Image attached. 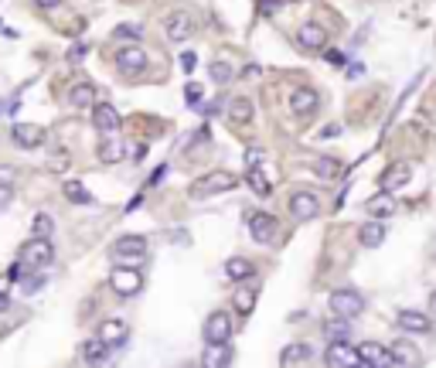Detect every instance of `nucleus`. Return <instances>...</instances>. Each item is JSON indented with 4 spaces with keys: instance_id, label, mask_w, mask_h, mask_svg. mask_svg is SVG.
Returning a JSON list of instances; mask_svg holds the SVG:
<instances>
[{
    "instance_id": "obj_1",
    "label": "nucleus",
    "mask_w": 436,
    "mask_h": 368,
    "mask_svg": "<svg viewBox=\"0 0 436 368\" xmlns=\"http://www.w3.org/2000/svg\"><path fill=\"white\" fill-rule=\"evenodd\" d=\"M239 184V178L232 174V171H208L205 178H198V181L188 187V198L191 201H205V198H215V194H225Z\"/></svg>"
},
{
    "instance_id": "obj_2",
    "label": "nucleus",
    "mask_w": 436,
    "mask_h": 368,
    "mask_svg": "<svg viewBox=\"0 0 436 368\" xmlns=\"http://www.w3.org/2000/svg\"><path fill=\"white\" fill-rule=\"evenodd\" d=\"M109 260L116 266H140L147 260V239L143 236H120L109 246Z\"/></svg>"
},
{
    "instance_id": "obj_3",
    "label": "nucleus",
    "mask_w": 436,
    "mask_h": 368,
    "mask_svg": "<svg viewBox=\"0 0 436 368\" xmlns=\"http://www.w3.org/2000/svg\"><path fill=\"white\" fill-rule=\"evenodd\" d=\"M164 34H167V41L184 45L188 38L198 34V17H195L191 10H171V14L164 17Z\"/></svg>"
},
{
    "instance_id": "obj_4",
    "label": "nucleus",
    "mask_w": 436,
    "mask_h": 368,
    "mask_svg": "<svg viewBox=\"0 0 436 368\" xmlns=\"http://www.w3.org/2000/svg\"><path fill=\"white\" fill-rule=\"evenodd\" d=\"M116 69L127 79H143V72H147V52L136 41H123L120 52H116Z\"/></svg>"
},
{
    "instance_id": "obj_5",
    "label": "nucleus",
    "mask_w": 436,
    "mask_h": 368,
    "mask_svg": "<svg viewBox=\"0 0 436 368\" xmlns=\"http://www.w3.org/2000/svg\"><path fill=\"white\" fill-rule=\"evenodd\" d=\"M328 307H331V314L358 317V314H365V297H361L355 287H337V290H331V297H328Z\"/></svg>"
},
{
    "instance_id": "obj_6",
    "label": "nucleus",
    "mask_w": 436,
    "mask_h": 368,
    "mask_svg": "<svg viewBox=\"0 0 436 368\" xmlns=\"http://www.w3.org/2000/svg\"><path fill=\"white\" fill-rule=\"evenodd\" d=\"M109 290L116 293V297H136L140 290H143V273L136 269V266H116L113 273H109Z\"/></svg>"
},
{
    "instance_id": "obj_7",
    "label": "nucleus",
    "mask_w": 436,
    "mask_h": 368,
    "mask_svg": "<svg viewBox=\"0 0 436 368\" xmlns=\"http://www.w3.org/2000/svg\"><path fill=\"white\" fill-rule=\"evenodd\" d=\"M17 256H21L31 269H48V266L55 263V246H52V239L31 236L24 246H21V253H17Z\"/></svg>"
},
{
    "instance_id": "obj_8",
    "label": "nucleus",
    "mask_w": 436,
    "mask_h": 368,
    "mask_svg": "<svg viewBox=\"0 0 436 368\" xmlns=\"http://www.w3.org/2000/svg\"><path fill=\"white\" fill-rule=\"evenodd\" d=\"M290 113L297 116V120H310V116H317V109H321V92L317 89H310V85H297V89H290Z\"/></svg>"
},
{
    "instance_id": "obj_9",
    "label": "nucleus",
    "mask_w": 436,
    "mask_h": 368,
    "mask_svg": "<svg viewBox=\"0 0 436 368\" xmlns=\"http://www.w3.org/2000/svg\"><path fill=\"white\" fill-rule=\"evenodd\" d=\"M328 27L317 24V21H304V24L297 27V48L304 55H321L328 48Z\"/></svg>"
},
{
    "instance_id": "obj_10",
    "label": "nucleus",
    "mask_w": 436,
    "mask_h": 368,
    "mask_svg": "<svg viewBox=\"0 0 436 368\" xmlns=\"http://www.w3.org/2000/svg\"><path fill=\"white\" fill-rule=\"evenodd\" d=\"M232 314L229 311H211L205 317V344H222L232 341Z\"/></svg>"
},
{
    "instance_id": "obj_11",
    "label": "nucleus",
    "mask_w": 436,
    "mask_h": 368,
    "mask_svg": "<svg viewBox=\"0 0 436 368\" xmlns=\"http://www.w3.org/2000/svg\"><path fill=\"white\" fill-rule=\"evenodd\" d=\"M10 140H14L21 150H38V147H45L48 130L38 127V123H14V127H10Z\"/></svg>"
},
{
    "instance_id": "obj_12",
    "label": "nucleus",
    "mask_w": 436,
    "mask_h": 368,
    "mask_svg": "<svg viewBox=\"0 0 436 368\" xmlns=\"http://www.w3.org/2000/svg\"><path fill=\"white\" fill-rule=\"evenodd\" d=\"M246 225H249V236L256 239V242H262V246H269L276 239V218L269 211H249Z\"/></svg>"
},
{
    "instance_id": "obj_13",
    "label": "nucleus",
    "mask_w": 436,
    "mask_h": 368,
    "mask_svg": "<svg viewBox=\"0 0 436 368\" xmlns=\"http://www.w3.org/2000/svg\"><path fill=\"white\" fill-rule=\"evenodd\" d=\"M92 127H96V133H103V136H116V130L123 127V116L116 113V106L96 103L92 106Z\"/></svg>"
},
{
    "instance_id": "obj_14",
    "label": "nucleus",
    "mask_w": 436,
    "mask_h": 368,
    "mask_svg": "<svg viewBox=\"0 0 436 368\" xmlns=\"http://www.w3.org/2000/svg\"><path fill=\"white\" fill-rule=\"evenodd\" d=\"M395 324L406 331V334H433V317L430 314H423V311H395Z\"/></svg>"
},
{
    "instance_id": "obj_15",
    "label": "nucleus",
    "mask_w": 436,
    "mask_h": 368,
    "mask_svg": "<svg viewBox=\"0 0 436 368\" xmlns=\"http://www.w3.org/2000/svg\"><path fill=\"white\" fill-rule=\"evenodd\" d=\"M290 215L300 218V222H310L321 215V198L314 191H293L290 194Z\"/></svg>"
},
{
    "instance_id": "obj_16",
    "label": "nucleus",
    "mask_w": 436,
    "mask_h": 368,
    "mask_svg": "<svg viewBox=\"0 0 436 368\" xmlns=\"http://www.w3.org/2000/svg\"><path fill=\"white\" fill-rule=\"evenodd\" d=\"M321 362L331 365V368L358 365V348H351L348 341H328V351L321 355Z\"/></svg>"
},
{
    "instance_id": "obj_17",
    "label": "nucleus",
    "mask_w": 436,
    "mask_h": 368,
    "mask_svg": "<svg viewBox=\"0 0 436 368\" xmlns=\"http://www.w3.org/2000/svg\"><path fill=\"white\" fill-rule=\"evenodd\" d=\"M358 365H372V368H392L395 365V358H392V351L379 341H361L358 344Z\"/></svg>"
},
{
    "instance_id": "obj_18",
    "label": "nucleus",
    "mask_w": 436,
    "mask_h": 368,
    "mask_svg": "<svg viewBox=\"0 0 436 368\" xmlns=\"http://www.w3.org/2000/svg\"><path fill=\"white\" fill-rule=\"evenodd\" d=\"M99 338L116 351V348H123V344L129 341V324L123 320V317H109V320L99 324Z\"/></svg>"
},
{
    "instance_id": "obj_19",
    "label": "nucleus",
    "mask_w": 436,
    "mask_h": 368,
    "mask_svg": "<svg viewBox=\"0 0 436 368\" xmlns=\"http://www.w3.org/2000/svg\"><path fill=\"white\" fill-rule=\"evenodd\" d=\"M109 351H113V348L96 334V338H89V341L78 344V362H82V365H103L106 358H109Z\"/></svg>"
},
{
    "instance_id": "obj_20",
    "label": "nucleus",
    "mask_w": 436,
    "mask_h": 368,
    "mask_svg": "<svg viewBox=\"0 0 436 368\" xmlns=\"http://www.w3.org/2000/svg\"><path fill=\"white\" fill-rule=\"evenodd\" d=\"M253 116H256V106L246 96H235L232 103H225V120L232 127H246V123H253Z\"/></svg>"
},
{
    "instance_id": "obj_21",
    "label": "nucleus",
    "mask_w": 436,
    "mask_h": 368,
    "mask_svg": "<svg viewBox=\"0 0 436 368\" xmlns=\"http://www.w3.org/2000/svg\"><path fill=\"white\" fill-rule=\"evenodd\" d=\"M225 276H229L232 283H253L256 263H253L249 256H232L229 263H225Z\"/></svg>"
},
{
    "instance_id": "obj_22",
    "label": "nucleus",
    "mask_w": 436,
    "mask_h": 368,
    "mask_svg": "<svg viewBox=\"0 0 436 368\" xmlns=\"http://www.w3.org/2000/svg\"><path fill=\"white\" fill-rule=\"evenodd\" d=\"M409 181H412V167H409V164H392V167L382 174V191L395 194L399 187H406Z\"/></svg>"
},
{
    "instance_id": "obj_23",
    "label": "nucleus",
    "mask_w": 436,
    "mask_h": 368,
    "mask_svg": "<svg viewBox=\"0 0 436 368\" xmlns=\"http://www.w3.org/2000/svg\"><path fill=\"white\" fill-rule=\"evenodd\" d=\"M385 236H388V232H385V218H372V222H365L358 229V242L365 249H379L385 242Z\"/></svg>"
},
{
    "instance_id": "obj_24",
    "label": "nucleus",
    "mask_w": 436,
    "mask_h": 368,
    "mask_svg": "<svg viewBox=\"0 0 436 368\" xmlns=\"http://www.w3.org/2000/svg\"><path fill=\"white\" fill-rule=\"evenodd\" d=\"M256 300H259V290L249 287V283H239L235 290V297H232V307H235V314L239 317H249L256 311Z\"/></svg>"
},
{
    "instance_id": "obj_25",
    "label": "nucleus",
    "mask_w": 436,
    "mask_h": 368,
    "mask_svg": "<svg viewBox=\"0 0 436 368\" xmlns=\"http://www.w3.org/2000/svg\"><path fill=\"white\" fill-rule=\"evenodd\" d=\"M96 103H99V99H96V85H92V82H76V85L69 89V106H76V109H92Z\"/></svg>"
},
{
    "instance_id": "obj_26",
    "label": "nucleus",
    "mask_w": 436,
    "mask_h": 368,
    "mask_svg": "<svg viewBox=\"0 0 436 368\" xmlns=\"http://www.w3.org/2000/svg\"><path fill=\"white\" fill-rule=\"evenodd\" d=\"M310 362H314V348L304 341L286 344L280 351V365H310Z\"/></svg>"
},
{
    "instance_id": "obj_27",
    "label": "nucleus",
    "mask_w": 436,
    "mask_h": 368,
    "mask_svg": "<svg viewBox=\"0 0 436 368\" xmlns=\"http://www.w3.org/2000/svg\"><path fill=\"white\" fill-rule=\"evenodd\" d=\"M388 351H392L395 365H419V362H423V355L416 351V344L406 341V338H395V341L388 344Z\"/></svg>"
},
{
    "instance_id": "obj_28",
    "label": "nucleus",
    "mask_w": 436,
    "mask_h": 368,
    "mask_svg": "<svg viewBox=\"0 0 436 368\" xmlns=\"http://www.w3.org/2000/svg\"><path fill=\"white\" fill-rule=\"evenodd\" d=\"M351 317H341V314H334L331 320H324L321 324V331H324V338L328 341H348L351 338V324H348Z\"/></svg>"
},
{
    "instance_id": "obj_29",
    "label": "nucleus",
    "mask_w": 436,
    "mask_h": 368,
    "mask_svg": "<svg viewBox=\"0 0 436 368\" xmlns=\"http://www.w3.org/2000/svg\"><path fill=\"white\" fill-rule=\"evenodd\" d=\"M235 362V351L229 348V341H222V344H208V351H205V365L208 368H225Z\"/></svg>"
},
{
    "instance_id": "obj_30",
    "label": "nucleus",
    "mask_w": 436,
    "mask_h": 368,
    "mask_svg": "<svg viewBox=\"0 0 436 368\" xmlns=\"http://www.w3.org/2000/svg\"><path fill=\"white\" fill-rule=\"evenodd\" d=\"M365 211H368L372 218H388V215H395V201H392V194H388V191H379L375 198H368Z\"/></svg>"
},
{
    "instance_id": "obj_31",
    "label": "nucleus",
    "mask_w": 436,
    "mask_h": 368,
    "mask_svg": "<svg viewBox=\"0 0 436 368\" xmlns=\"http://www.w3.org/2000/svg\"><path fill=\"white\" fill-rule=\"evenodd\" d=\"M314 174L317 178H324V181H331V178H341V171H344V164L337 157H331V154H324V157H314Z\"/></svg>"
},
{
    "instance_id": "obj_32",
    "label": "nucleus",
    "mask_w": 436,
    "mask_h": 368,
    "mask_svg": "<svg viewBox=\"0 0 436 368\" xmlns=\"http://www.w3.org/2000/svg\"><path fill=\"white\" fill-rule=\"evenodd\" d=\"M62 194H65L72 205H92V201H96L92 191H85V184L82 181H65L62 184Z\"/></svg>"
},
{
    "instance_id": "obj_33",
    "label": "nucleus",
    "mask_w": 436,
    "mask_h": 368,
    "mask_svg": "<svg viewBox=\"0 0 436 368\" xmlns=\"http://www.w3.org/2000/svg\"><path fill=\"white\" fill-rule=\"evenodd\" d=\"M246 184L256 191L259 198H269V194H273V184H269V178H266L259 167H246Z\"/></svg>"
},
{
    "instance_id": "obj_34",
    "label": "nucleus",
    "mask_w": 436,
    "mask_h": 368,
    "mask_svg": "<svg viewBox=\"0 0 436 368\" xmlns=\"http://www.w3.org/2000/svg\"><path fill=\"white\" fill-rule=\"evenodd\" d=\"M208 79L215 82V85H225V82H232V79H235V69H232V62L215 58V62L208 65Z\"/></svg>"
},
{
    "instance_id": "obj_35",
    "label": "nucleus",
    "mask_w": 436,
    "mask_h": 368,
    "mask_svg": "<svg viewBox=\"0 0 436 368\" xmlns=\"http://www.w3.org/2000/svg\"><path fill=\"white\" fill-rule=\"evenodd\" d=\"M52 232H55L52 215H48V211H38V215L31 218V236H38V239H52Z\"/></svg>"
},
{
    "instance_id": "obj_36",
    "label": "nucleus",
    "mask_w": 436,
    "mask_h": 368,
    "mask_svg": "<svg viewBox=\"0 0 436 368\" xmlns=\"http://www.w3.org/2000/svg\"><path fill=\"white\" fill-rule=\"evenodd\" d=\"M140 38H143V24L127 21V24L113 27V41H140Z\"/></svg>"
},
{
    "instance_id": "obj_37",
    "label": "nucleus",
    "mask_w": 436,
    "mask_h": 368,
    "mask_svg": "<svg viewBox=\"0 0 436 368\" xmlns=\"http://www.w3.org/2000/svg\"><path fill=\"white\" fill-rule=\"evenodd\" d=\"M123 154H127V150H123L120 143H113V136H106L103 143H99V157H103L106 164H116V160H123Z\"/></svg>"
},
{
    "instance_id": "obj_38",
    "label": "nucleus",
    "mask_w": 436,
    "mask_h": 368,
    "mask_svg": "<svg viewBox=\"0 0 436 368\" xmlns=\"http://www.w3.org/2000/svg\"><path fill=\"white\" fill-rule=\"evenodd\" d=\"M27 269H31V266H27L24 260L17 256V263H10V269H7V280H10V283H24Z\"/></svg>"
},
{
    "instance_id": "obj_39",
    "label": "nucleus",
    "mask_w": 436,
    "mask_h": 368,
    "mask_svg": "<svg viewBox=\"0 0 436 368\" xmlns=\"http://www.w3.org/2000/svg\"><path fill=\"white\" fill-rule=\"evenodd\" d=\"M262 160H266L262 147H246V167H262Z\"/></svg>"
},
{
    "instance_id": "obj_40",
    "label": "nucleus",
    "mask_w": 436,
    "mask_h": 368,
    "mask_svg": "<svg viewBox=\"0 0 436 368\" xmlns=\"http://www.w3.org/2000/svg\"><path fill=\"white\" fill-rule=\"evenodd\" d=\"M324 58L331 62L334 69H344V65H348V55L341 52V48H324Z\"/></svg>"
},
{
    "instance_id": "obj_41",
    "label": "nucleus",
    "mask_w": 436,
    "mask_h": 368,
    "mask_svg": "<svg viewBox=\"0 0 436 368\" xmlns=\"http://www.w3.org/2000/svg\"><path fill=\"white\" fill-rule=\"evenodd\" d=\"M85 55H89V45H85V41H78V45H72V48H69V55H65V58L76 65V62H82Z\"/></svg>"
},
{
    "instance_id": "obj_42",
    "label": "nucleus",
    "mask_w": 436,
    "mask_h": 368,
    "mask_svg": "<svg viewBox=\"0 0 436 368\" xmlns=\"http://www.w3.org/2000/svg\"><path fill=\"white\" fill-rule=\"evenodd\" d=\"M14 201V184H0V211Z\"/></svg>"
},
{
    "instance_id": "obj_43",
    "label": "nucleus",
    "mask_w": 436,
    "mask_h": 368,
    "mask_svg": "<svg viewBox=\"0 0 436 368\" xmlns=\"http://www.w3.org/2000/svg\"><path fill=\"white\" fill-rule=\"evenodd\" d=\"M184 96H188V103L195 106V109H198V106H202V89H198V85H195V82H191V85H188V89H184Z\"/></svg>"
},
{
    "instance_id": "obj_44",
    "label": "nucleus",
    "mask_w": 436,
    "mask_h": 368,
    "mask_svg": "<svg viewBox=\"0 0 436 368\" xmlns=\"http://www.w3.org/2000/svg\"><path fill=\"white\" fill-rule=\"evenodd\" d=\"M341 133H344V130H341L337 123H331V127H324V130L317 133V136H321V140H334V136H341Z\"/></svg>"
},
{
    "instance_id": "obj_45",
    "label": "nucleus",
    "mask_w": 436,
    "mask_h": 368,
    "mask_svg": "<svg viewBox=\"0 0 436 368\" xmlns=\"http://www.w3.org/2000/svg\"><path fill=\"white\" fill-rule=\"evenodd\" d=\"M283 0H259V14H273Z\"/></svg>"
},
{
    "instance_id": "obj_46",
    "label": "nucleus",
    "mask_w": 436,
    "mask_h": 368,
    "mask_svg": "<svg viewBox=\"0 0 436 368\" xmlns=\"http://www.w3.org/2000/svg\"><path fill=\"white\" fill-rule=\"evenodd\" d=\"M181 65H184V72H195V65H198V58H195V55H191V52H184V55H181Z\"/></svg>"
},
{
    "instance_id": "obj_47",
    "label": "nucleus",
    "mask_w": 436,
    "mask_h": 368,
    "mask_svg": "<svg viewBox=\"0 0 436 368\" xmlns=\"http://www.w3.org/2000/svg\"><path fill=\"white\" fill-rule=\"evenodd\" d=\"M34 7L38 10H55V7H62V0H34Z\"/></svg>"
},
{
    "instance_id": "obj_48",
    "label": "nucleus",
    "mask_w": 436,
    "mask_h": 368,
    "mask_svg": "<svg viewBox=\"0 0 436 368\" xmlns=\"http://www.w3.org/2000/svg\"><path fill=\"white\" fill-rule=\"evenodd\" d=\"M239 76H242V79H256V76H259V65H246Z\"/></svg>"
},
{
    "instance_id": "obj_49",
    "label": "nucleus",
    "mask_w": 436,
    "mask_h": 368,
    "mask_svg": "<svg viewBox=\"0 0 436 368\" xmlns=\"http://www.w3.org/2000/svg\"><path fill=\"white\" fill-rule=\"evenodd\" d=\"M10 311V297L7 293H0V314H7Z\"/></svg>"
},
{
    "instance_id": "obj_50",
    "label": "nucleus",
    "mask_w": 436,
    "mask_h": 368,
    "mask_svg": "<svg viewBox=\"0 0 436 368\" xmlns=\"http://www.w3.org/2000/svg\"><path fill=\"white\" fill-rule=\"evenodd\" d=\"M430 317H433V320H436V290H433V293H430Z\"/></svg>"
},
{
    "instance_id": "obj_51",
    "label": "nucleus",
    "mask_w": 436,
    "mask_h": 368,
    "mask_svg": "<svg viewBox=\"0 0 436 368\" xmlns=\"http://www.w3.org/2000/svg\"><path fill=\"white\" fill-rule=\"evenodd\" d=\"M0 109H3V106H0Z\"/></svg>"
}]
</instances>
